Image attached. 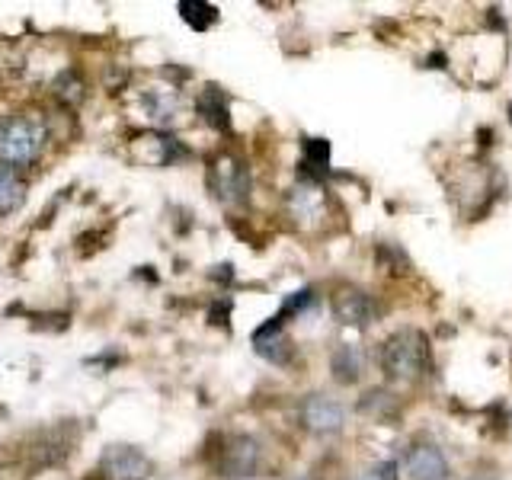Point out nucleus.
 <instances>
[{
  "instance_id": "6",
  "label": "nucleus",
  "mask_w": 512,
  "mask_h": 480,
  "mask_svg": "<svg viewBox=\"0 0 512 480\" xmlns=\"http://www.w3.org/2000/svg\"><path fill=\"white\" fill-rule=\"evenodd\" d=\"M333 317L340 320L343 327H372L378 320V304L375 298L362 292V288H340L333 295Z\"/></svg>"
},
{
  "instance_id": "11",
  "label": "nucleus",
  "mask_w": 512,
  "mask_h": 480,
  "mask_svg": "<svg viewBox=\"0 0 512 480\" xmlns=\"http://www.w3.org/2000/svg\"><path fill=\"white\" fill-rule=\"evenodd\" d=\"M23 192H26L23 180H16L13 170L0 167V215L13 212V208L23 202Z\"/></svg>"
},
{
  "instance_id": "2",
  "label": "nucleus",
  "mask_w": 512,
  "mask_h": 480,
  "mask_svg": "<svg viewBox=\"0 0 512 480\" xmlns=\"http://www.w3.org/2000/svg\"><path fill=\"white\" fill-rule=\"evenodd\" d=\"M45 128L29 116H4L0 119V160L4 164H29L42 151Z\"/></svg>"
},
{
  "instance_id": "4",
  "label": "nucleus",
  "mask_w": 512,
  "mask_h": 480,
  "mask_svg": "<svg viewBox=\"0 0 512 480\" xmlns=\"http://www.w3.org/2000/svg\"><path fill=\"white\" fill-rule=\"evenodd\" d=\"M100 471L106 480H148L154 464L135 445H109L100 458Z\"/></svg>"
},
{
  "instance_id": "12",
  "label": "nucleus",
  "mask_w": 512,
  "mask_h": 480,
  "mask_svg": "<svg viewBox=\"0 0 512 480\" xmlns=\"http://www.w3.org/2000/svg\"><path fill=\"white\" fill-rule=\"evenodd\" d=\"M199 112L215 128H228V106H224L221 93L215 87H205L202 90V96H199Z\"/></svg>"
},
{
  "instance_id": "10",
  "label": "nucleus",
  "mask_w": 512,
  "mask_h": 480,
  "mask_svg": "<svg viewBox=\"0 0 512 480\" xmlns=\"http://www.w3.org/2000/svg\"><path fill=\"white\" fill-rule=\"evenodd\" d=\"M176 10H180L183 20H186L192 29H199V32L212 29V26L218 23V7L205 4V0H183V4L176 7Z\"/></svg>"
},
{
  "instance_id": "3",
  "label": "nucleus",
  "mask_w": 512,
  "mask_h": 480,
  "mask_svg": "<svg viewBox=\"0 0 512 480\" xmlns=\"http://www.w3.org/2000/svg\"><path fill=\"white\" fill-rule=\"evenodd\" d=\"M260 468V442L253 436H231L218 455V477L224 480H244L253 477Z\"/></svg>"
},
{
  "instance_id": "8",
  "label": "nucleus",
  "mask_w": 512,
  "mask_h": 480,
  "mask_svg": "<svg viewBox=\"0 0 512 480\" xmlns=\"http://www.w3.org/2000/svg\"><path fill=\"white\" fill-rule=\"evenodd\" d=\"M330 372L333 378L340 381V384H356L365 372V356H362V349L359 346H352V343H343L340 349L330 356Z\"/></svg>"
},
{
  "instance_id": "5",
  "label": "nucleus",
  "mask_w": 512,
  "mask_h": 480,
  "mask_svg": "<svg viewBox=\"0 0 512 480\" xmlns=\"http://www.w3.org/2000/svg\"><path fill=\"white\" fill-rule=\"evenodd\" d=\"M301 423L314 436H336L346 423V410L340 400H333L327 394H308L301 404Z\"/></svg>"
},
{
  "instance_id": "13",
  "label": "nucleus",
  "mask_w": 512,
  "mask_h": 480,
  "mask_svg": "<svg viewBox=\"0 0 512 480\" xmlns=\"http://www.w3.org/2000/svg\"><path fill=\"white\" fill-rule=\"evenodd\" d=\"M304 154H308V164L314 160L317 167H327V157H330V144L324 138H311L304 144Z\"/></svg>"
},
{
  "instance_id": "15",
  "label": "nucleus",
  "mask_w": 512,
  "mask_h": 480,
  "mask_svg": "<svg viewBox=\"0 0 512 480\" xmlns=\"http://www.w3.org/2000/svg\"><path fill=\"white\" fill-rule=\"evenodd\" d=\"M362 480H368V474H365V477H362Z\"/></svg>"
},
{
  "instance_id": "14",
  "label": "nucleus",
  "mask_w": 512,
  "mask_h": 480,
  "mask_svg": "<svg viewBox=\"0 0 512 480\" xmlns=\"http://www.w3.org/2000/svg\"><path fill=\"white\" fill-rule=\"evenodd\" d=\"M397 471H400L397 461H381L368 471V480H397Z\"/></svg>"
},
{
  "instance_id": "9",
  "label": "nucleus",
  "mask_w": 512,
  "mask_h": 480,
  "mask_svg": "<svg viewBox=\"0 0 512 480\" xmlns=\"http://www.w3.org/2000/svg\"><path fill=\"white\" fill-rule=\"evenodd\" d=\"M253 343H256V352H260L263 359L276 362V365H285L288 359H292V343H288V336L279 330L276 320H272V324H266L260 333H256Z\"/></svg>"
},
{
  "instance_id": "7",
  "label": "nucleus",
  "mask_w": 512,
  "mask_h": 480,
  "mask_svg": "<svg viewBox=\"0 0 512 480\" xmlns=\"http://www.w3.org/2000/svg\"><path fill=\"white\" fill-rule=\"evenodd\" d=\"M404 474L410 480H445L448 477V461L442 448L429 442H416L404 452Z\"/></svg>"
},
{
  "instance_id": "1",
  "label": "nucleus",
  "mask_w": 512,
  "mask_h": 480,
  "mask_svg": "<svg viewBox=\"0 0 512 480\" xmlns=\"http://www.w3.org/2000/svg\"><path fill=\"white\" fill-rule=\"evenodd\" d=\"M429 343L420 330H397L381 346V372L394 381H413L426 368Z\"/></svg>"
}]
</instances>
